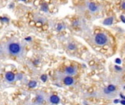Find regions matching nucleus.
Returning a JSON list of instances; mask_svg holds the SVG:
<instances>
[{
	"mask_svg": "<svg viewBox=\"0 0 125 105\" xmlns=\"http://www.w3.org/2000/svg\"><path fill=\"white\" fill-rule=\"evenodd\" d=\"M0 55L23 58L26 55L25 42L15 37L2 41L0 42Z\"/></svg>",
	"mask_w": 125,
	"mask_h": 105,
	"instance_id": "1",
	"label": "nucleus"
},
{
	"mask_svg": "<svg viewBox=\"0 0 125 105\" xmlns=\"http://www.w3.org/2000/svg\"><path fill=\"white\" fill-rule=\"evenodd\" d=\"M94 41L96 45L103 46V45H105L108 42V39L107 36L104 33H98L94 36Z\"/></svg>",
	"mask_w": 125,
	"mask_h": 105,
	"instance_id": "2",
	"label": "nucleus"
},
{
	"mask_svg": "<svg viewBox=\"0 0 125 105\" xmlns=\"http://www.w3.org/2000/svg\"><path fill=\"white\" fill-rule=\"evenodd\" d=\"M4 77H5L6 80L7 82H9V83H12V82H13L15 80V75L12 72H6L5 75H4Z\"/></svg>",
	"mask_w": 125,
	"mask_h": 105,
	"instance_id": "3",
	"label": "nucleus"
},
{
	"mask_svg": "<svg viewBox=\"0 0 125 105\" xmlns=\"http://www.w3.org/2000/svg\"><path fill=\"white\" fill-rule=\"evenodd\" d=\"M64 72L67 75H74L76 73V69L74 67L70 66V67H66V69L64 70Z\"/></svg>",
	"mask_w": 125,
	"mask_h": 105,
	"instance_id": "4",
	"label": "nucleus"
},
{
	"mask_svg": "<svg viewBox=\"0 0 125 105\" xmlns=\"http://www.w3.org/2000/svg\"><path fill=\"white\" fill-rule=\"evenodd\" d=\"M87 7L89 10L92 12H95L98 10V6L94 2H89L87 4Z\"/></svg>",
	"mask_w": 125,
	"mask_h": 105,
	"instance_id": "5",
	"label": "nucleus"
},
{
	"mask_svg": "<svg viewBox=\"0 0 125 105\" xmlns=\"http://www.w3.org/2000/svg\"><path fill=\"white\" fill-rule=\"evenodd\" d=\"M63 82L66 86H71L74 83V79L70 76H67L64 78Z\"/></svg>",
	"mask_w": 125,
	"mask_h": 105,
	"instance_id": "6",
	"label": "nucleus"
},
{
	"mask_svg": "<svg viewBox=\"0 0 125 105\" xmlns=\"http://www.w3.org/2000/svg\"><path fill=\"white\" fill-rule=\"evenodd\" d=\"M49 100L51 102V103L53 104V105H57L60 102V99L59 96H56V95H51L49 98Z\"/></svg>",
	"mask_w": 125,
	"mask_h": 105,
	"instance_id": "7",
	"label": "nucleus"
},
{
	"mask_svg": "<svg viewBox=\"0 0 125 105\" xmlns=\"http://www.w3.org/2000/svg\"><path fill=\"white\" fill-rule=\"evenodd\" d=\"M114 23V17H109L103 20V24L105 26H111Z\"/></svg>",
	"mask_w": 125,
	"mask_h": 105,
	"instance_id": "8",
	"label": "nucleus"
},
{
	"mask_svg": "<svg viewBox=\"0 0 125 105\" xmlns=\"http://www.w3.org/2000/svg\"><path fill=\"white\" fill-rule=\"evenodd\" d=\"M67 48L70 50H74L76 48V45L73 43H69L67 45Z\"/></svg>",
	"mask_w": 125,
	"mask_h": 105,
	"instance_id": "9",
	"label": "nucleus"
},
{
	"mask_svg": "<svg viewBox=\"0 0 125 105\" xmlns=\"http://www.w3.org/2000/svg\"><path fill=\"white\" fill-rule=\"evenodd\" d=\"M29 88H35L36 86H37V82L36 81H30L29 83Z\"/></svg>",
	"mask_w": 125,
	"mask_h": 105,
	"instance_id": "10",
	"label": "nucleus"
},
{
	"mask_svg": "<svg viewBox=\"0 0 125 105\" xmlns=\"http://www.w3.org/2000/svg\"><path fill=\"white\" fill-rule=\"evenodd\" d=\"M43 100H44V98H43V96H41V95H38V96L36 97V101H37L38 103H42V102H43Z\"/></svg>",
	"mask_w": 125,
	"mask_h": 105,
	"instance_id": "11",
	"label": "nucleus"
},
{
	"mask_svg": "<svg viewBox=\"0 0 125 105\" xmlns=\"http://www.w3.org/2000/svg\"><path fill=\"white\" fill-rule=\"evenodd\" d=\"M107 88H108V89L109 90V91H110L111 93V92H114V91L116 90V87H115L114 86H113V85H109Z\"/></svg>",
	"mask_w": 125,
	"mask_h": 105,
	"instance_id": "12",
	"label": "nucleus"
},
{
	"mask_svg": "<svg viewBox=\"0 0 125 105\" xmlns=\"http://www.w3.org/2000/svg\"><path fill=\"white\" fill-rule=\"evenodd\" d=\"M62 29H63V25H62V23H58V25H57V28H56V29H57V31H61V30H62Z\"/></svg>",
	"mask_w": 125,
	"mask_h": 105,
	"instance_id": "13",
	"label": "nucleus"
},
{
	"mask_svg": "<svg viewBox=\"0 0 125 105\" xmlns=\"http://www.w3.org/2000/svg\"><path fill=\"white\" fill-rule=\"evenodd\" d=\"M47 78H48L47 75H43L41 76V80H42V82H45L47 80Z\"/></svg>",
	"mask_w": 125,
	"mask_h": 105,
	"instance_id": "14",
	"label": "nucleus"
},
{
	"mask_svg": "<svg viewBox=\"0 0 125 105\" xmlns=\"http://www.w3.org/2000/svg\"><path fill=\"white\" fill-rule=\"evenodd\" d=\"M115 62H116L117 64H121V63H122V60H121L120 58H116V61H115Z\"/></svg>",
	"mask_w": 125,
	"mask_h": 105,
	"instance_id": "15",
	"label": "nucleus"
},
{
	"mask_svg": "<svg viewBox=\"0 0 125 105\" xmlns=\"http://www.w3.org/2000/svg\"><path fill=\"white\" fill-rule=\"evenodd\" d=\"M104 92H105V94H111V92L109 91V90L108 89V88H105L104 89Z\"/></svg>",
	"mask_w": 125,
	"mask_h": 105,
	"instance_id": "16",
	"label": "nucleus"
},
{
	"mask_svg": "<svg viewBox=\"0 0 125 105\" xmlns=\"http://www.w3.org/2000/svg\"><path fill=\"white\" fill-rule=\"evenodd\" d=\"M115 69H116L117 71H121V70H122V68H121L120 67L117 66V65H116V66H115Z\"/></svg>",
	"mask_w": 125,
	"mask_h": 105,
	"instance_id": "17",
	"label": "nucleus"
},
{
	"mask_svg": "<svg viewBox=\"0 0 125 105\" xmlns=\"http://www.w3.org/2000/svg\"><path fill=\"white\" fill-rule=\"evenodd\" d=\"M120 18H121V20H122V21L123 22V23H125V18L124 15H121L120 16Z\"/></svg>",
	"mask_w": 125,
	"mask_h": 105,
	"instance_id": "18",
	"label": "nucleus"
},
{
	"mask_svg": "<svg viewBox=\"0 0 125 105\" xmlns=\"http://www.w3.org/2000/svg\"><path fill=\"white\" fill-rule=\"evenodd\" d=\"M17 1H23V2H30L31 0H17Z\"/></svg>",
	"mask_w": 125,
	"mask_h": 105,
	"instance_id": "19",
	"label": "nucleus"
},
{
	"mask_svg": "<svg viewBox=\"0 0 125 105\" xmlns=\"http://www.w3.org/2000/svg\"><path fill=\"white\" fill-rule=\"evenodd\" d=\"M122 9H124V10H125V1H124V2L122 4Z\"/></svg>",
	"mask_w": 125,
	"mask_h": 105,
	"instance_id": "20",
	"label": "nucleus"
},
{
	"mask_svg": "<svg viewBox=\"0 0 125 105\" xmlns=\"http://www.w3.org/2000/svg\"><path fill=\"white\" fill-rule=\"evenodd\" d=\"M119 99H116V100H114V103H115V104H118V103H119Z\"/></svg>",
	"mask_w": 125,
	"mask_h": 105,
	"instance_id": "21",
	"label": "nucleus"
},
{
	"mask_svg": "<svg viewBox=\"0 0 125 105\" xmlns=\"http://www.w3.org/2000/svg\"><path fill=\"white\" fill-rule=\"evenodd\" d=\"M121 103H122V105H125V100H122V101H121Z\"/></svg>",
	"mask_w": 125,
	"mask_h": 105,
	"instance_id": "22",
	"label": "nucleus"
},
{
	"mask_svg": "<svg viewBox=\"0 0 125 105\" xmlns=\"http://www.w3.org/2000/svg\"><path fill=\"white\" fill-rule=\"evenodd\" d=\"M124 88H125V87H124Z\"/></svg>",
	"mask_w": 125,
	"mask_h": 105,
	"instance_id": "23",
	"label": "nucleus"
}]
</instances>
